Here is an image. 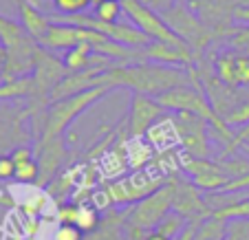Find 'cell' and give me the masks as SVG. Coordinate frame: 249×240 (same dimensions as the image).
<instances>
[{
  "mask_svg": "<svg viewBox=\"0 0 249 240\" xmlns=\"http://www.w3.org/2000/svg\"><path fill=\"white\" fill-rule=\"evenodd\" d=\"M194 80L192 69L165 66L157 62H139V64H115L99 75V86H124L139 95L157 97L177 86L190 84Z\"/></svg>",
  "mask_w": 249,
  "mask_h": 240,
  "instance_id": "obj_1",
  "label": "cell"
},
{
  "mask_svg": "<svg viewBox=\"0 0 249 240\" xmlns=\"http://www.w3.org/2000/svg\"><path fill=\"white\" fill-rule=\"evenodd\" d=\"M108 90H110L108 86H95V88H89V90H84V93H77V95H71V97H62V99L51 102V104L44 108L38 123H33V130H38V143L60 139L66 128L75 121L84 110H89L93 104H97L99 99L106 97Z\"/></svg>",
  "mask_w": 249,
  "mask_h": 240,
  "instance_id": "obj_2",
  "label": "cell"
},
{
  "mask_svg": "<svg viewBox=\"0 0 249 240\" xmlns=\"http://www.w3.org/2000/svg\"><path fill=\"white\" fill-rule=\"evenodd\" d=\"M155 99L168 110V113L198 115L201 119H205V121L210 123L212 132H214L216 137H221V139H225L227 143L234 139V132L230 130V126L225 123V119L214 110V106H212V102H210V97H207L205 88L201 86V82L196 80V75H194V80L190 82V84L177 86V88H172V90H165V93L157 95Z\"/></svg>",
  "mask_w": 249,
  "mask_h": 240,
  "instance_id": "obj_3",
  "label": "cell"
},
{
  "mask_svg": "<svg viewBox=\"0 0 249 240\" xmlns=\"http://www.w3.org/2000/svg\"><path fill=\"white\" fill-rule=\"evenodd\" d=\"M163 20L170 24L177 35H179L183 42H188V47L194 51L196 55V64L203 60V53L207 51L212 42H216V33L212 31L207 24L201 22L196 14L190 9V5L185 0H179L174 7H170L168 11H163Z\"/></svg>",
  "mask_w": 249,
  "mask_h": 240,
  "instance_id": "obj_4",
  "label": "cell"
},
{
  "mask_svg": "<svg viewBox=\"0 0 249 240\" xmlns=\"http://www.w3.org/2000/svg\"><path fill=\"white\" fill-rule=\"evenodd\" d=\"M172 209V185L165 183L161 189L152 192L143 201L132 205L124 216L128 223V231H152Z\"/></svg>",
  "mask_w": 249,
  "mask_h": 240,
  "instance_id": "obj_5",
  "label": "cell"
},
{
  "mask_svg": "<svg viewBox=\"0 0 249 240\" xmlns=\"http://www.w3.org/2000/svg\"><path fill=\"white\" fill-rule=\"evenodd\" d=\"M122 7H124V14L132 20V24H135L141 33H146L152 42H163V44H172V47L190 49L188 42H183V40L170 29V24L163 20V16L157 14L155 9L141 5L139 0H122Z\"/></svg>",
  "mask_w": 249,
  "mask_h": 240,
  "instance_id": "obj_6",
  "label": "cell"
},
{
  "mask_svg": "<svg viewBox=\"0 0 249 240\" xmlns=\"http://www.w3.org/2000/svg\"><path fill=\"white\" fill-rule=\"evenodd\" d=\"M190 9L201 18L203 24L216 33V42H223L236 29V9L245 5V0H185Z\"/></svg>",
  "mask_w": 249,
  "mask_h": 240,
  "instance_id": "obj_7",
  "label": "cell"
},
{
  "mask_svg": "<svg viewBox=\"0 0 249 240\" xmlns=\"http://www.w3.org/2000/svg\"><path fill=\"white\" fill-rule=\"evenodd\" d=\"M168 183L163 172H135V174L119 179L115 183L106 185V194H108L110 203L117 205H128L135 201H143L146 196H150L152 192L161 189Z\"/></svg>",
  "mask_w": 249,
  "mask_h": 240,
  "instance_id": "obj_8",
  "label": "cell"
},
{
  "mask_svg": "<svg viewBox=\"0 0 249 240\" xmlns=\"http://www.w3.org/2000/svg\"><path fill=\"white\" fill-rule=\"evenodd\" d=\"M174 126L179 135V143L185 150V154L194 159H210L212 143H210V123L192 113H174Z\"/></svg>",
  "mask_w": 249,
  "mask_h": 240,
  "instance_id": "obj_9",
  "label": "cell"
},
{
  "mask_svg": "<svg viewBox=\"0 0 249 240\" xmlns=\"http://www.w3.org/2000/svg\"><path fill=\"white\" fill-rule=\"evenodd\" d=\"M31 117V106H7L0 104V156L5 150L27 146L29 132L24 121Z\"/></svg>",
  "mask_w": 249,
  "mask_h": 240,
  "instance_id": "obj_10",
  "label": "cell"
},
{
  "mask_svg": "<svg viewBox=\"0 0 249 240\" xmlns=\"http://www.w3.org/2000/svg\"><path fill=\"white\" fill-rule=\"evenodd\" d=\"M168 110L157 102L155 97H148V95H139L135 93L132 95V102H130V115H128V130H130L132 137H143L148 135L152 126L157 121L165 117Z\"/></svg>",
  "mask_w": 249,
  "mask_h": 240,
  "instance_id": "obj_11",
  "label": "cell"
},
{
  "mask_svg": "<svg viewBox=\"0 0 249 240\" xmlns=\"http://www.w3.org/2000/svg\"><path fill=\"white\" fill-rule=\"evenodd\" d=\"M214 73L230 86H249V55L227 49L214 55Z\"/></svg>",
  "mask_w": 249,
  "mask_h": 240,
  "instance_id": "obj_12",
  "label": "cell"
},
{
  "mask_svg": "<svg viewBox=\"0 0 249 240\" xmlns=\"http://www.w3.org/2000/svg\"><path fill=\"white\" fill-rule=\"evenodd\" d=\"M172 185V209L185 218L192 216H210L205 205V198L198 194V188L188 181H177V176L168 179Z\"/></svg>",
  "mask_w": 249,
  "mask_h": 240,
  "instance_id": "obj_13",
  "label": "cell"
},
{
  "mask_svg": "<svg viewBox=\"0 0 249 240\" xmlns=\"http://www.w3.org/2000/svg\"><path fill=\"white\" fill-rule=\"evenodd\" d=\"M143 55L148 62H157V64L165 66H179V69H194L196 66V55L192 53V49H181L163 42H150L143 49Z\"/></svg>",
  "mask_w": 249,
  "mask_h": 240,
  "instance_id": "obj_14",
  "label": "cell"
},
{
  "mask_svg": "<svg viewBox=\"0 0 249 240\" xmlns=\"http://www.w3.org/2000/svg\"><path fill=\"white\" fill-rule=\"evenodd\" d=\"M89 31L82 27H73V24H51L49 33L40 40V47L47 51H60V49H73L77 44L86 42Z\"/></svg>",
  "mask_w": 249,
  "mask_h": 240,
  "instance_id": "obj_15",
  "label": "cell"
},
{
  "mask_svg": "<svg viewBox=\"0 0 249 240\" xmlns=\"http://www.w3.org/2000/svg\"><path fill=\"white\" fill-rule=\"evenodd\" d=\"M18 14H20V24L24 27V31L40 44V40L47 35L53 24L51 14H44L40 7L31 5L29 0H18Z\"/></svg>",
  "mask_w": 249,
  "mask_h": 240,
  "instance_id": "obj_16",
  "label": "cell"
},
{
  "mask_svg": "<svg viewBox=\"0 0 249 240\" xmlns=\"http://www.w3.org/2000/svg\"><path fill=\"white\" fill-rule=\"evenodd\" d=\"M66 150H64V141L53 139V141H44L38 143V165H40V185H47L51 181V176L55 174V170L62 165Z\"/></svg>",
  "mask_w": 249,
  "mask_h": 240,
  "instance_id": "obj_17",
  "label": "cell"
},
{
  "mask_svg": "<svg viewBox=\"0 0 249 240\" xmlns=\"http://www.w3.org/2000/svg\"><path fill=\"white\" fill-rule=\"evenodd\" d=\"M210 216L218 218V221H225V223H231V221H249V196L247 198H238V201L231 203V205H227V207L212 212Z\"/></svg>",
  "mask_w": 249,
  "mask_h": 240,
  "instance_id": "obj_18",
  "label": "cell"
},
{
  "mask_svg": "<svg viewBox=\"0 0 249 240\" xmlns=\"http://www.w3.org/2000/svg\"><path fill=\"white\" fill-rule=\"evenodd\" d=\"M95 18L102 20V22H119L124 14V7H122V0H95Z\"/></svg>",
  "mask_w": 249,
  "mask_h": 240,
  "instance_id": "obj_19",
  "label": "cell"
},
{
  "mask_svg": "<svg viewBox=\"0 0 249 240\" xmlns=\"http://www.w3.org/2000/svg\"><path fill=\"white\" fill-rule=\"evenodd\" d=\"M99 223H102V218H99V212L95 205H90V203H80V212H77V223L75 225L80 227L82 231H89V234H93L95 229L99 227Z\"/></svg>",
  "mask_w": 249,
  "mask_h": 240,
  "instance_id": "obj_20",
  "label": "cell"
},
{
  "mask_svg": "<svg viewBox=\"0 0 249 240\" xmlns=\"http://www.w3.org/2000/svg\"><path fill=\"white\" fill-rule=\"evenodd\" d=\"M14 179L18 181V183H36V181L40 179L38 159H31V161H24V163H18V165H16Z\"/></svg>",
  "mask_w": 249,
  "mask_h": 240,
  "instance_id": "obj_21",
  "label": "cell"
},
{
  "mask_svg": "<svg viewBox=\"0 0 249 240\" xmlns=\"http://www.w3.org/2000/svg\"><path fill=\"white\" fill-rule=\"evenodd\" d=\"M57 14L62 16H75V14H84L89 7L95 5V0H53Z\"/></svg>",
  "mask_w": 249,
  "mask_h": 240,
  "instance_id": "obj_22",
  "label": "cell"
},
{
  "mask_svg": "<svg viewBox=\"0 0 249 240\" xmlns=\"http://www.w3.org/2000/svg\"><path fill=\"white\" fill-rule=\"evenodd\" d=\"M225 123L227 126H247L249 123V99L245 102V104H240L238 108H234L230 115L225 117Z\"/></svg>",
  "mask_w": 249,
  "mask_h": 240,
  "instance_id": "obj_23",
  "label": "cell"
},
{
  "mask_svg": "<svg viewBox=\"0 0 249 240\" xmlns=\"http://www.w3.org/2000/svg\"><path fill=\"white\" fill-rule=\"evenodd\" d=\"M77 212H80V203H62L60 209H57V218H60L62 225H75Z\"/></svg>",
  "mask_w": 249,
  "mask_h": 240,
  "instance_id": "obj_24",
  "label": "cell"
},
{
  "mask_svg": "<svg viewBox=\"0 0 249 240\" xmlns=\"http://www.w3.org/2000/svg\"><path fill=\"white\" fill-rule=\"evenodd\" d=\"M227 240H249V221L227 223Z\"/></svg>",
  "mask_w": 249,
  "mask_h": 240,
  "instance_id": "obj_25",
  "label": "cell"
},
{
  "mask_svg": "<svg viewBox=\"0 0 249 240\" xmlns=\"http://www.w3.org/2000/svg\"><path fill=\"white\" fill-rule=\"evenodd\" d=\"M84 231L77 225H60L53 236V240H84Z\"/></svg>",
  "mask_w": 249,
  "mask_h": 240,
  "instance_id": "obj_26",
  "label": "cell"
},
{
  "mask_svg": "<svg viewBox=\"0 0 249 240\" xmlns=\"http://www.w3.org/2000/svg\"><path fill=\"white\" fill-rule=\"evenodd\" d=\"M9 156H11V161L18 165V163H24V161L36 159V152H33V148H29V146H18L16 150L9 152Z\"/></svg>",
  "mask_w": 249,
  "mask_h": 240,
  "instance_id": "obj_27",
  "label": "cell"
},
{
  "mask_svg": "<svg viewBox=\"0 0 249 240\" xmlns=\"http://www.w3.org/2000/svg\"><path fill=\"white\" fill-rule=\"evenodd\" d=\"M14 172H16V163L11 161L9 154H2L0 156V181L14 179Z\"/></svg>",
  "mask_w": 249,
  "mask_h": 240,
  "instance_id": "obj_28",
  "label": "cell"
},
{
  "mask_svg": "<svg viewBox=\"0 0 249 240\" xmlns=\"http://www.w3.org/2000/svg\"><path fill=\"white\" fill-rule=\"evenodd\" d=\"M141 5L150 7V9H155L157 14H163V11H168L170 7H174L179 0H139Z\"/></svg>",
  "mask_w": 249,
  "mask_h": 240,
  "instance_id": "obj_29",
  "label": "cell"
},
{
  "mask_svg": "<svg viewBox=\"0 0 249 240\" xmlns=\"http://www.w3.org/2000/svg\"><path fill=\"white\" fill-rule=\"evenodd\" d=\"M245 188H249V174L240 176V179L230 181V183H227L225 188L221 189V192H240V189H245Z\"/></svg>",
  "mask_w": 249,
  "mask_h": 240,
  "instance_id": "obj_30",
  "label": "cell"
},
{
  "mask_svg": "<svg viewBox=\"0 0 249 240\" xmlns=\"http://www.w3.org/2000/svg\"><path fill=\"white\" fill-rule=\"evenodd\" d=\"M234 18H236V22H247L249 24V5L238 7V9H236V14H234Z\"/></svg>",
  "mask_w": 249,
  "mask_h": 240,
  "instance_id": "obj_31",
  "label": "cell"
},
{
  "mask_svg": "<svg viewBox=\"0 0 249 240\" xmlns=\"http://www.w3.org/2000/svg\"><path fill=\"white\" fill-rule=\"evenodd\" d=\"M141 240H170V238H168V236H163V234H159L157 229H152V231H148V234L143 236Z\"/></svg>",
  "mask_w": 249,
  "mask_h": 240,
  "instance_id": "obj_32",
  "label": "cell"
},
{
  "mask_svg": "<svg viewBox=\"0 0 249 240\" xmlns=\"http://www.w3.org/2000/svg\"><path fill=\"white\" fill-rule=\"evenodd\" d=\"M5 62H7V49L0 44V77H2V71H5Z\"/></svg>",
  "mask_w": 249,
  "mask_h": 240,
  "instance_id": "obj_33",
  "label": "cell"
},
{
  "mask_svg": "<svg viewBox=\"0 0 249 240\" xmlns=\"http://www.w3.org/2000/svg\"><path fill=\"white\" fill-rule=\"evenodd\" d=\"M240 146H243V150H245V152H247V154H249V137H247V139H245L243 143H240Z\"/></svg>",
  "mask_w": 249,
  "mask_h": 240,
  "instance_id": "obj_34",
  "label": "cell"
},
{
  "mask_svg": "<svg viewBox=\"0 0 249 240\" xmlns=\"http://www.w3.org/2000/svg\"><path fill=\"white\" fill-rule=\"evenodd\" d=\"M225 240H227V236H225Z\"/></svg>",
  "mask_w": 249,
  "mask_h": 240,
  "instance_id": "obj_35",
  "label": "cell"
}]
</instances>
